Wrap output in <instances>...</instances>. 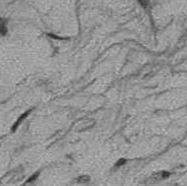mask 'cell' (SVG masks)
I'll return each mask as SVG.
<instances>
[{
  "label": "cell",
  "instance_id": "obj_1",
  "mask_svg": "<svg viewBox=\"0 0 187 186\" xmlns=\"http://www.w3.org/2000/svg\"><path fill=\"white\" fill-rule=\"evenodd\" d=\"M6 31V27H5V24L3 23V21L2 18H0V32L2 33H3L4 32Z\"/></svg>",
  "mask_w": 187,
  "mask_h": 186
}]
</instances>
